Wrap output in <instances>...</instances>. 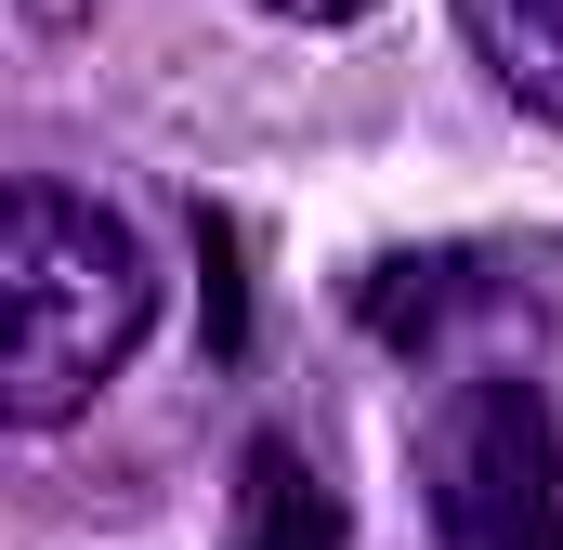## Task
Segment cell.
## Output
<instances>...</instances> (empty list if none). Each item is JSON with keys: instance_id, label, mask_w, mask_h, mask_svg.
I'll use <instances>...</instances> for the list:
<instances>
[{"instance_id": "1", "label": "cell", "mask_w": 563, "mask_h": 550, "mask_svg": "<svg viewBox=\"0 0 563 550\" xmlns=\"http://www.w3.org/2000/svg\"><path fill=\"white\" fill-rule=\"evenodd\" d=\"M157 328V263L144 237L79 197V184H13L0 197V419L13 432H53L79 419Z\"/></svg>"}, {"instance_id": "2", "label": "cell", "mask_w": 563, "mask_h": 550, "mask_svg": "<svg viewBox=\"0 0 563 550\" xmlns=\"http://www.w3.org/2000/svg\"><path fill=\"white\" fill-rule=\"evenodd\" d=\"M432 538L445 550H563V432L525 367H472L432 419Z\"/></svg>"}, {"instance_id": "3", "label": "cell", "mask_w": 563, "mask_h": 550, "mask_svg": "<svg viewBox=\"0 0 563 550\" xmlns=\"http://www.w3.org/2000/svg\"><path fill=\"white\" fill-rule=\"evenodd\" d=\"M459 40L525 119L563 132V0H459Z\"/></svg>"}, {"instance_id": "4", "label": "cell", "mask_w": 563, "mask_h": 550, "mask_svg": "<svg viewBox=\"0 0 563 550\" xmlns=\"http://www.w3.org/2000/svg\"><path fill=\"white\" fill-rule=\"evenodd\" d=\"M223 550H341V498L301 472V446L263 432V446L236 459V538Z\"/></svg>"}, {"instance_id": "5", "label": "cell", "mask_w": 563, "mask_h": 550, "mask_svg": "<svg viewBox=\"0 0 563 550\" xmlns=\"http://www.w3.org/2000/svg\"><path fill=\"white\" fill-rule=\"evenodd\" d=\"M13 13H26V26H40V40H66V26H92V13H106V0H13Z\"/></svg>"}, {"instance_id": "6", "label": "cell", "mask_w": 563, "mask_h": 550, "mask_svg": "<svg viewBox=\"0 0 563 550\" xmlns=\"http://www.w3.org/2000/svg\"><path fill=\"white\" fill-rule=\"evenodd\" d=\"M263 13H288V26H354V13H380V0H263Z\"/></svg>"}]
</instances>
